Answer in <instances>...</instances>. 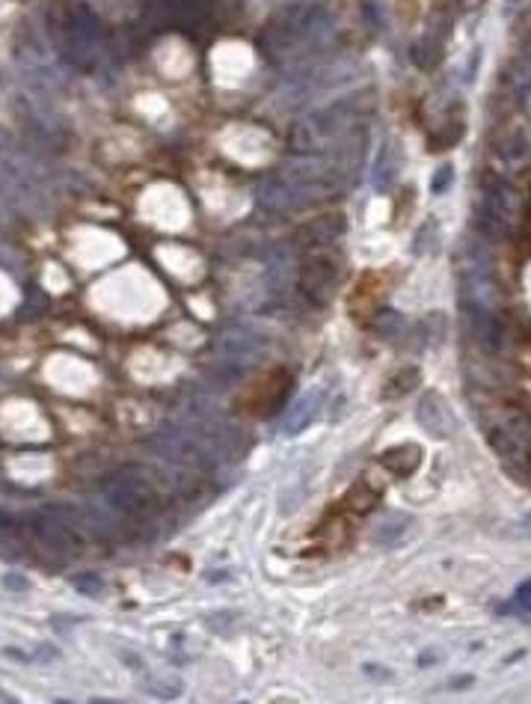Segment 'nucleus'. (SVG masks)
Returning <instances> with one entry per match:
<instances>
[{
    "instance_id": "obj_19",
    "label": "nucleus",
    "mask_w": 531,
    "mask_h": 704,
    "mask_svg": "<svg viewBox=\"0 0 531 704\" xmlns=\"http://www.w3.org/2000/svg\"><path fill=\"white\" fill-rule=\"evenodd\" d=\"M460 6H464L466 13H475L478 6H484V0H460Z\"/></svg>"
},
{
    "instance_id": "obj_15",
    "label": "nucleus",
    "mask_w": 531,
    "mask_h": 704,
    "mask_svg": "<svg viewBox=\"0 0 531 704\" xmlns=\"http://www.w3.org/2000/svg\"><path fill=\"white\" fill-rule=\"evenodd\" d=\"M452 179H454L452 164H443L440 170H436L434 181H431V191H434V193H445V191H448V184H452Z\"/></svg>"
},
{
    "instance_id": "obj_13",
    "label": "nucleus",
    "mask_w": 531,
    "mask_h": 704,
    "mask_svg": "<svg viewBox=\"0 0 531 704\" xmlns=\"http://www.w3.org/2000/svg\"><path fill=\"white\" fill-rule=\"evenodd\" d=\"M148 689H155L158 699H179L181 696V680L167 678V680H160V684H148Z\"/></svg>"
},
{
    "instance_id": "obj_20",
    "label": "nucleus",
    "mask_w": 531,
    "mask_h": 704,
    "mask_svg": "<svg viewBox=\"0 0 531 704\" xmlns=\"http://www.w3.org/2000/svg\"><path fill=\"white\" fill-rule=\"evenodd\" d=\"M511 4H516V0H511Z\"/></svg>"
},
{
    "instance_id": "obj_2",
    "label": "nucleus",
    "mask_w": 531,
    "mask_h": 704,
    "mask_svg": "<svg viewBox=\"0 0 531 704\" xmlns=\"http://www.w3.org/2000/svg\"><path fill=\"white\" fill-rule=\"evenodd\" d=\"M104 496L117 505L125 514H152L158 505V493L152 488V481L140 479L137 472H122V476L110 479L104 484Z\"/></svg>"
},
{
    "instance_id": "obj_6",
    "label": "nucleus",
    "mask_w": 531,
    "mask_h": 704,
    "mask_svg": "<svg viewBox=\"0 0 531 704\" xmlns=\"http://www.w3.org/2000/svg\"><path fill=\"white\" fill-rule=\"evenodd\" d=\"M487 440H490V446L495 449V452H499V458L505 461V464H511V467H526L528 464V449L531 446H526L523 440H516V437L511 431H505L499 422L487 425Z\"/></svg>"
},
{
    "instance_id": "obj_10",
    "label": "nucleus",
    "mask_w": 531,
    "mask_h": 704,
    "mask_svg": "<svg viewBox=\"0 0 531 704\" xmlns=\"http://www.w3.org/2000/svg\"><path fill=\"white\" fill-rule=\"evenodd\" d=\"M372 330L377 333L380 339H395L398 333L403 330V318L395 313V309H380L372 321Z\"/></svg>"
},
{
    "instance_id": "obj_5",
    "label": "nucleus",
    "mask_w": 531,
    "mask_h": 704,
    "mask_svg": "<svg viewBox=\"0 0 531 704\" xmlns=\"http://www.w3.org/2000/svg\"><path fill=\"white\" fill-rule=\"evenodd\" d=\"M344 214H327V217H315V221H306L303 226L294 229V244L300 250H318V247H330L332 241H339L344 235Z\"/></svg>"
},
{
    "instance_id": "obj_4",
    "label": "nucleus",
    "mask_w": 531,
    "mask_h": 704,
    "mask_svg": "<svg viewBox=\"0 0 531 704\" xmlns=\"http://www.w3.org/2000/svg\"><path fill=\"white\" fill-rule=\"evenodd\" d=\"M415 422L422 425L424 434L431 437H440V440H445V437L454 434V417L452 410H448L445 399L440 396V392H424V396L419 399V405H415Z\"/></svg>"
},
{
    "instance_id": "obj_14",
    "label": "nucleus",
    "mask_w": 531,
    "mask_h": 704,
    "mask_svg": "<svg viewBox=\"0 0 531 704\" xmlns=\"http://www.w3.org/2000/svg\"><path fill=\"white\" fill-rule=\"evenodd\" d=\"M363 675L368 678V680H374V684H389L392 678V668H386V666H377V663H365L363 666Z\"/></svg>"
},
{
    "instance_id": "obj_7",
    "label": "nucleus",
    "mask_w": 531,
    "mask_h": 704,
    "mask_svg": "<svg viewBox=\"0 0 531 704\" xmlns=\"http://www.w3.org/2000/svg\"><path fill=\"white\" fill-rule=\"evenodd\" d=\"M380 464H383L389 472H395V476H401V479H410L422 464V449L413 446V443L395 446V449H389V452L380 455Z\"/></svg>"
},
{
    "instance_id": "obj_9",
    "label": "nucleus",
    "mask_w": 531,
    "mask_h": 704,
    "mask_svg": "<svg viewBox=\"0 0 531 704\" xmlns=\"http://www.w3.org/2000/svg\"><path fill=\"white\" fill-rule=\"evenodd\" d=\"M413 526V521L407 514H398V512H392L383 523L377 526V533H374V541L377 544H398V541L407 535V529Z\"/></svg>"
},
{
    "instance_id": "obj_17",
    "label": "nucleus",
    "mask_w": 531,
    "mask_h": 704,
    "mask_svg": "<svg viewBox=\"0 0 531 704\" xmlns=\"http://www.w3.org/2000/svg\"><path fill=\"white\" fill-rule=\"evenodd\" d=\"M75 588H80V592H87V595H98L101 583H98V576L84 574V576H77V580H75Z\"/></svg>"
},
{
    "instance_id": "obj_1",
    "label": "nucleus",
    "mask_w": 531,
    "mask_h": 704,
    "mask_svg": "<svg viewBox=\"0 0 531 704\" xmlns=\"http://www.w3.org/2000/svg\"><path fill=\"white\" fill-rule=\"evenodd\" d=\"M336 283H339V259L330 256L324 247L306 250L303 264H300L297 271V292L303 295L309 304L324 306Z\"/></svg>"
},
{
    "instance_id": "obj_12",
    "label": "nucleus",
    "mask_w": 531,
    "mask_h": 704,
    "mask_svg": "<svg viewBox=\"0 0 531 704\" xmlns=\"http://www.w3.org/2000/svg\"><path fill=\"white\" fill-rule=\"evenodd\" d=\"M460 137H464V122H448L445 125V131L440 134V137H434L431 140V146H434V152L436 149H448V146H454Z\"/></svg>"
},
{
    "instance_id": "obj_11",
    "label": "nucleus",
    "mask_w": 531,
    "mask_h": 704,
    "mask_svg": "<svg viewBox=\"0 0 531 704\" xmlns=\"http://www.w3.org/2000/svg\"><path fill=\"white\" fill-rule=\"evenodd\" d=\"M415 380H419V368H413V366L401 368L395 378H389V384H386V389H383V399H401V396H407Z\"/></svg>"
},
{
    "instance_id": "obj_16",
    "label": "nucleus",
    "mask_w": 531,
    "mask_h": 704,
    "mask_svg": "<svg viewBox=\"0 0 531 704\" xmlns=\"http://www.w3.org/2000/svg\"><path fill=\"white\" fill-rule=\"evenodd\" d=\"M514 600H516V606L523 609L526 616H531V576L516 585V597Z\"/></svg>"
},
{
    "instance_id": "obj_18",
    "label": "nucleus",
    "mask_w": 531,
    "mask_h": 704,
    "mask_svg": "<svg viewBox=\"0 0 531 704\" xmlns=\"http://www.w3.org/2000/svg\"><path fill=\"white\" fill-rule=\"evenodd\" d=\"M6 588H27V583L21 580V574H9L6 576Z\"/></svg>"
},
{
    "instance_id": "obj_8",
    "label": "nucleus",
    "mask_w": 531,
    "mask_h": 704,
    "mask_svg": "<svg viewBox=\"0 0 531 704\" xmlns=\"http://www.w3.org/2000/svg\"><path fill=\"white\" fill-rule=\"evenodd\" d=\"M315 408H318V396H315V392H311V396H303V399H300L297 405L291 408V413L285 417L282 431H285L288 437L300 434L311 419H315Z\"/></svg>"
},
{
    "instance_id": "obj_3",
    "label": "nucleus",
    "mask_w": 531,
    "mask_h": 704,
    "mask_svg": "<svg viewBox=\"0 0 531 704\" xmlns=\"http://www.w3.org/2000/svg\"><path fill=\"white\" fill-rule=\"evenodd\" d=\"M30 529H33V535L39 538V544L45 550H51L54 556L68 559V556H75V553L80 550L77 535L63 521H56V514H51V512L30 514Z\"/></svg>"
}]
</instances>
